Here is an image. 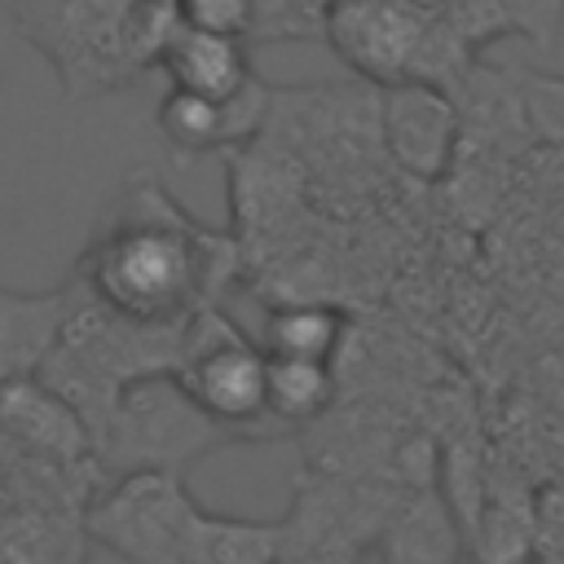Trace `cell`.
I'll list each match as a JSON object with an SVG mask.
<instances>
[{"label":"cell","instance_id":"30bf717a","mask_svg":"<svg viewBox=\"0 0 564 564\" xmlns=\"http://www.w3.org/2000/svg\"><path fill=\"white\" fill-rule=\"evenodd\" d=\"M286 560V524L251 520L194 507L181 542V564H282Z\"/></svg>","mask_w":564,"mask_h":564},{"label":"cell","instance_id":"5bb4252c","mask_svg":"<svg viewBox=\"0 0 564 564\" xmlns=\"http://www.w3.org/2000/svg\"><path fill=\"white\" fill-rule=\"evenodd\" d=\"M176 26L203 31V35H225V40H251L260 26L256 0H176L172 4Z\"/></svg>","mask_w":564,"mask_h":564},{"label":"cell","instance_id":"8fae6325","mask_svg":"<svg viewBox=\"0 0 564 564\" xmlns=\"http://www.w3.org/2000/svg\"><path fill=\"white\" fill-rule=\"evenodd\" d=\"M335 405V370L330 361H300V357H269L264 366V410L278 427L317 423Z\"/></svg>","mask_w":564,"mask_h":564},{"label":"cell","instance_id":"6da1fadb","mask_svg":"<svg viewBox=\"0 0 564 564\" xmlns=\"http://www.w3.org/2000/svg\"><path fill=\"white\" fill-rule=\"evenodd\" d=\"M229 247L194 225L159 185L137 181L79 264L84 295L141 326H185L216 304Z\"/></svg>","mask_w":564,"mask_h":564},{"label":"cell","instance_id":"ba28073f","mask_svg":"<svg viewBox=\"0 0 564 564\" xmlns=\"http://www.w3.org/2000/svg\"><path fill=\"white\" fill-rule=\"evenodd\" d=\"M75 304H79V282L53 291L0 286V379L40 375L48 352L62 344Z\"/></svg>","mask_w":564,"mask_h":564},{"label":"cell","instance_id":"4fadbf2b","mask_svg":"<svg viewBox=\"0 0 564 564\" xmlns=\"http://www.w3.org/2000/svg\"><path fill=\"white\" fill-rule=\"evenodd\" d=\"M163 141L181 154H207V150H225L229 145V132H225V106L220 101H207L198 93H185V88H172L163 93L159 101V115H154Z\"/></svg>","mask_w":564,"mask_h":564},{"label":"cell","instance_id":"7a4b0ae2","mask_svg":"<svg viewBox=\"0 0 564 564\" xmlns=\"http://www.w3.org/2000/svg\"><path fill=\"white\" fill-rule=\"evenodd\" d=\"M229 441L216 423H207L194 401L181 392L172 370L141 375L119 388L110 419L97 436V467L123 471H185L212 445Z\"/></svg>","mask_w":564,"mask_h":564},{"label":"cell","instance_id":"8992f818","mask_svg":"<svg viewBox=\"0 0 564 564\" xmlns=\"http://www.w3.org/2000/svg\"><path fill=\"white\" fill-rule=\"evenodd\" d=\"M0 432L18 449H26L31 458L48 463L62 476L97 467V449H93L88 423L40 375L0 379Z\"/></svg>","mask_w":564,"mask_h":564},{"label":"cell","instance_id":"277c9868","mask_svg":"<svg viewBox=\"0 0 564 564\" xmlns=\"http://www.w3.org/2000/svg\"><path fill=\"white\" fill-rule=\"evenodd\" d=\"M194 494L176 471H123L84 507V533L123 564H181Z\"/></svg>","mask_w":564,"mask_h":564},{"label":"cell","instance_id":"52a82bcc","mask_svg":"<svg viewBox=\"0 0 564 564\" xmlns=\"http://www.w3.org/2000/svg\"><path fill=\"white\" fill-rule=\"evenodd\" d=\"M379 137L401 172L419 181H436L449 167L454 141H458V115L454 101L441 93V84H388L379 101Z\"/></svg>","mask_w":564,"mask_h":564},{"label":"cell","instance_id":"3957f363","mask_svg":"<svg viewBox=\"0 0 564 564\" xmlns=\"http://www.w3.org/2000/svg\"><path fill=\"white\" fill-rule=\"evenodd\" d=\"M264 366H269L264 348L247 339L216 304H207L185 322L172 379L194 401V410L207 423H216L225 436H238V432L256 436L260 423H269Z\"/></svg>","mask_w":564,"mask_h":564},{"label":"cell","instance_id":"7c38bea8","mask_svg":"<svg viewBox=\"0 0 564 564\" xmlns=\"http://www.w3.org/2000/svg\"><path fill=\"white\" fill-rule=\"evenodd\" d=\"M339 344H344V313L330 304H278L260 330L264 357L335 361Z\"/></svg>","mask_w":564,"mask_h":564},{"label":"cell","instance_id":"9c48e42d","mask_svg":"<svg viewBox=\"0 0 564 564\" xmlns=\"http://www.w3.org/2000/svg\"><path fill=\"white\" fill-rule=\"evenodd\" d=\"M159 66L167 70L172 88L198 93L207 101H229L247 79H251V57L242 40H225V35H203L189 26H172L163 48H159Z\"/></svg>","mask_w":564,"mask_h":564},{"label":"cell","instance_id":"5b68a950","mask_svg":"<svg viewBox=\"0 0 564 564\" xmlns=\"http://www.w3.org/2000/svg\"><path fill=\"white\" fill-rule=\"evenodd\" d=\"M326 35L335 53L370 79L436 84L432 66L441 62V22L414 0H335L326 9Z\"/></svg>","mask_w":564,"mask_h":564}]
</instances>
